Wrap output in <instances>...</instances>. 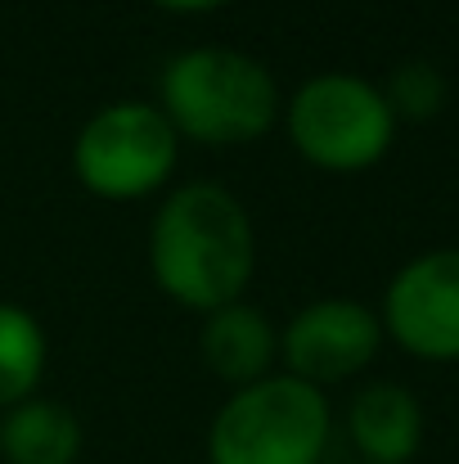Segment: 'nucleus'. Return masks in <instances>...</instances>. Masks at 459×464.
<instances>
[{
    "label": "nucleus",
    "instance_id": "nucleus-1",
    "mask_svg": "<svg viewBox=\"0 0 459 464\" xmlns=\"http://www.w3.org/2000/svg\"><path fill=\"white\" fill-rule=\"evenodd\" d=\"M149 266L176 307L207 315L244 303L257 271V230L248 208L216 180L171 189L153 212Z\"/></svg>",
    "mask_w": 459,
    "mask_h": 464
},
{
    "label": "nucleus",
    "instance_id": "nucleus-2",
    "mask_svg": "<svg viewBox=\"0 0 459 464\" xmlns=\"http://www.w3.org/2000/svg\"><path fill=\"white\" fill-rule=\"evenodd\" d=\"M158 109L176 136L198 145H248L280 122V86L271 68L230 45H194L167 59Z\"/></svg>",
    "mask_w": 459,
    "mask_h": 464
},
{
    "label": "nucleus",
    "instance_id": "nucleus-3",
    "mask_svg": "<svg viewBox=\"0 0 459 464\" xmlns=\"http://www.w3.org/2000/svg\"><path fill=\"white\" fill-rule=\"evenodd\" d=\"M333 411L320 388L293 374H266L234 388L207 429L212 464H320Z\"/></svg>",
    "mask_w": 459,
    "mask_h": 464
},
{
    "label": "nucleus",
    "instance_id": "nucleus-4",
    "mask_svg": "<svg viewBox=\"0 0 459 464\" xmlns=\"http://www.w3.org/2000/svg\"><path fill=\"white\" fill-rule=\"evenodd\" d=\"M284 127L311 167L338 176L378 167L397 140V118L383 100V86L356 72L306 77L284 104Z\"/></svg>",
    "mask_w": 459,
    "mask_h": 464
},
{
    "label": "nucleus",
    "instance_id": "nucleus-5",
    "mask_svg": "<svg viewBox=\"0 0 459 464\" xmlns=\"http://www.w3.org/2000/svg\"><path fill=\"white\" fill-rule=\"evenodd\" d=\"M180 154V136L158 104L118 100L86 118L72 145L77 180L104 203H136L158 194Z\"/></svg>",
    "mask_w": 459,
    "mask_h": 464
},
{
    "label": "nucleus",
    "instance_id": "nucleus-6",
    "mask_svg": "<svg viewBox=\"0 0 459 464\" xmlns=\"http://www.w3.org/2000/svg\"><path fill=\"white\" fill-rule=\"evenodd\" d=\"M378 324L419 361H459V248L410 257L387 280Z\"/></svg>",
    "mask_w": 459,
    "mask_h": 464
},
{
    "label": "nucleus",
    "instance_id": "nucleus-7",
    "mask_svg": "<svg viewBox=\"0 0 459 464\" xmlns=\"http://www.w3.org/2000/svg\"><path fill=\"white\" fill-rule=\"evenodd\" d=\"M378 347H383V324L356 298H320L298 311L280 334V356L289 365L284 374L320 392L329 383L360 374L378 356Z\"/></svg>",
    "mask_w": 459,
    "mask_h": 464
},
{
    "label": "nucleus",
    "instance_id": "nucleus-8",
    "mask_svg": "<svg viewBox=\"0 0 459 464\" xmlns=\"http://www.w3.org/2000/svg\"><path fill=\"white\" fill-rule=\"evenodd\" d=\"M347 438L360 464H410L424 447V406L401 383H365L347 406Z\"/></svg>",
    "mask_w": 459,
    "mask_h": 464
},
{
    "label": "nucleus",
    "instance_id": "nucleus-9",
    "mask_svg": "<svg viewBox=\"0 0 459 464\" xmlns=\"http://www.w3.org/2000/svg\"><path fill=\"white\" fill-rule=\"evenodd\" d=\"M198 356L203 365L234 383L248 388L257 379H266L280 361V329L248 303H230L203 315V334H198Z\"/></svg>",
    "mask_w": 459,
    "mask_h": 464
},
{
    "label": "nucleus",
    "instance_id": "nucleus-10",
    "mask_svg": "<svg viewBox=\"0 0 459 464\" xmlns=\"http://www.w3.org/2000/svg\"><path fill=\"white\" fill-rule=\"evenodd\" d=\"M0 456L9 464H77L81 424L50 397H27L0 415Z\"/></svg>",
    "mask_w": 459,
    "mask_h": 464
},
{
    "label": "nucleus",
    "instance_id": "nucleus-11",
    "mask_svg": "<svg viewBox=\"0 0 459 464\" xmlns=\"http://www.w3.org/2000/svg\"><path fill=\"white\" fill-rule=\"evenodd\" d=\"M50 347L41 320L18 303H0V411L36 397Z\"/></svg>",
    "mask_w": 459,
    "mask_h": 464
},
{
    "label": "nucleus",
    "instance_id": "nucleus-12",
    "mask_svg": "<svg viewBox=\"0 0 459 464\" xmlns=\"http://www.w3.org/2000/svg\"><path fill=\"white\" fill-rule=\"evenodd\" d=\"M446 95H451L446 72L437 63H428V59H410V63L392 68V77L383 86V100H387L397 127L401 122H433L442 113Z\"/></svg>",
    "mask_w": 459,
    "mask_h": 464
},
{
    "label": "nucleus",
    "instance_id": "nucleus-13",
    "mask_svg": "<svg viewBox=\"0 0 459 464\" xmlns=\"http://www.w3.org/2000/svg\"><path fill=\"white\" fill-rule=\"evenodd\" d=\"M158 9H171V14H212V9H221V5H230V0H153Z\"/></svg>",
    "mask_w": 459,
    "mask_h": 464
}]
</instances>
